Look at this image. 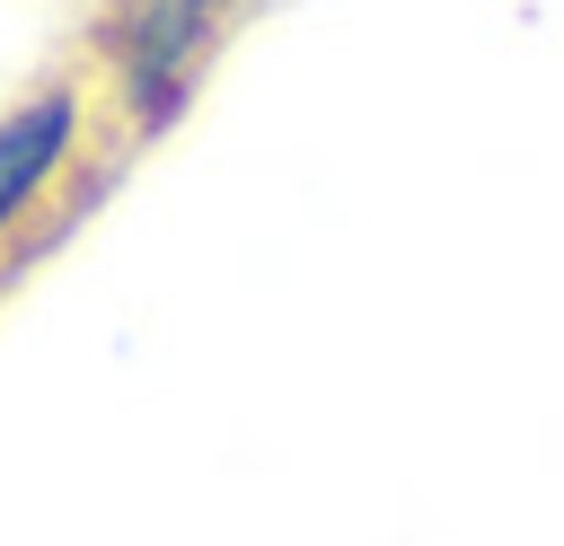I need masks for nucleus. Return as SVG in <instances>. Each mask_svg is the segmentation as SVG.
I'll use <instances>...</instances> for the list:
<instances>
[{"label": "nucleus", "instance_id": "nucleus-1", "mask_svg": "<svg viewBox=\"0 0 564 546\" xmlns=\"http://www.w3.org/2000/svg\"><path fill=\"white\" fill-rule=\"evenodd\" d=\"M70 97H35V106H18V114H0V229L35 203V185L62 167V150H70Z\"/></svg>", "mask_w": 564, "mask_h": 546}]
</instances>
